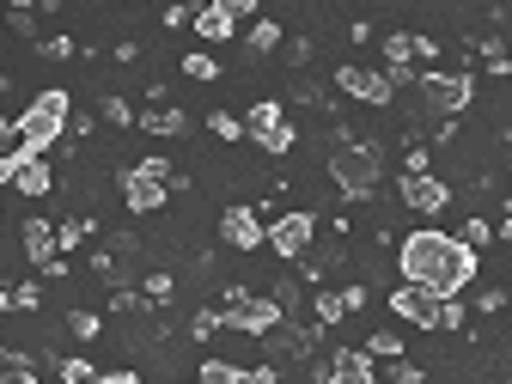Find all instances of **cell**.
I'll return each instance as SVG.
<instances>
[{"instance_id": "d6a6232c", "label": "cell", "mask_w": 512, "mask_h": 384, "mask_svg": "<svg viewBox=\"0 0 512 384\" xmlns=\"http://www.w3.org/2000/svg\"><path fill=\"white\" fill-rule=\"evenodd\" d=\"M439 330H464V305L458 299H439Z\"/></svg>"}, {"instance_id": "52a82bcc", "label": "cell", "mask_w": 512, "mask_h": 384, "mask_svg": "<svg viewBox=\"0 0 512 384\" xmlns=\"http://www.w3.org/2000/svg\"><path fill=\"white\" fill-rule=\"evenodd\" d=\"M244 135L263 147V153H293V122H287V110H281L275 98H256V104H250Z\"/></svg>"}, {"instance_id": "ba28073f", "label": "cell", "mask_w": 512, "mask_h": 384, "mask_svg": "<svg viewBox=\"0 0 512 384\" xmlns=\"http://www.w3.org/2000/svg\"><path fill=\"white\" fill-rule=\"evenodd\" d=\"M336 92H348V98H360V104H391L397 98V80L391 74H372V68H336Z\"/></svg>"}, {"instance_id": "e0dca14e", "label": "cell", "mask_w": 512, "mask_h": 384, "mask_svg": "<svg viewBox=\"0 0 512 384\" xmlns=\"http://www.w3.org/2000/svg\"><path fill=\"white\" fill-rule=\"evenodd\" d=\"M141 128H147V135H183V110H171V104H147L141 110Z\"/></svg>"}, {"instance_id": "8992f818", "label": "cell", "mask_w": 512, "mask_h": 384, "mask_svg": "<svg viewBox=\"0 0 512 384\" xmlns=\"http://www.w3.org/2000/svg\"><path fill=\"white\" fill-rule=\"evenodd\" d=\"M165 196H171V165L165 159H147L135 171H122V202H128V214H153V208H165Z\"/></svg>"}, {"instance_id": "6da1fadb", "label": "cell", "mask_w": 512, "mask_h": 384, "mask_svg": "<svg viewBox=\"0 0 512 384\" xmlns=\"http://www.w3.org/2000/svg\"><path fill=\"white\" fill-rule=\"evenodd\" d=\"M397 263H403V281L427 287L433 299H458L470 281H476V250L458 244L452 232H409L403 250H397Z\"/></svg>"}, {"instance_id": "7a4b0ae2", "label": "cell", "mask_w": 512, "mask_h": 384, "mask_svg": "<svg viewBox=\"0 0 512 384\" xmlns=\"http://www.w3.org/2000/svg\"><path fill=\"white\" fill-rule=\"evenodd\" d=\"M68 122H74L68 92L49 86V92H37V98L25 104V116H19V141H25L31 153H43V147H55L61 135H68Z\"/></svg>"}, {"instance_id": "7bdbcfd3", "label": "cell", "mask_w": 512, "mask_h": 384, "mask_svg": "<svg viewBox=\"0 0 512 384\" xmlns=\"http://www.w3.org/2000/svg\"><path fill=\"white\" fill-rule=\"evenodd\" d=\"M7 86H13V80H7V74H0V92H7Z\"/></svg>"}, {"instance_id": "484cf974", "label": "cell", "mask_w": 512, "mask_h": 384, "mask_svg": "<svg viewBox=\"0 0 512 384\" xmlns=\"http://www.w3.org/2000/svg\"><path fill=\"white\" fill-rule=\"evenodd\" d=\"M342 317H348L342 293H317V324H342Z\"/></svg>"}, {"instance_id": "4dcf8cb0", "label": "cell", "mask_w": 512, "mask_h": 384, "mask_svg": "<svg viewBox=\"0 0 512 384\" xmlns=\"http://www.w3.org/2000/svg\"><path fill=\"white\" fill-rule=\"evenodd\" d=\"M98 110H104V122H116V128H128V122H135V110H128V98H104Z\"/></svg>"}, {"instance_id": "ffe728a7", "label": "cell", "mask_w": 512, "mask_h": 384, "mask_svg": "<svg viewBox=\"0 0 512 384\" xmlns=\"http://www.w3.org/2000/svg\"><path fill=\"white\" fill-rule=\"evenodd\" d=\"M275 49H281V25L256 19V25H250V55H275Z\"/></svg>"}, {"instance_id": "cb8c5ba5", "label": "cell", "mask_w": 512, "mask_h": 384, "mask_svg": "<svg viewBox=\"0 0 512 384\" xmlns=\"http://www.w3.org/2000/svg\"><path fill=\"white\" fill-rule=\"evenodd\" d=\"M183 74H189V80H214V74H220V61L202 55V49H189V55H183Z\"/></svg>"}, {"instance_id": "d4e9b609", "label": "cell", "mask_w": 512, "mask_h": 384, "mask_svg": "<svg viewBox=\"0 0 512 384\" xmlns=\"http://www.w3.org/2000/svg\"><path fill=\"white\" fill-rule=\"evenodd\" d=\"M208 128H214L220 141H244V122H238L232 110H214V116H208Z\"/></svg>"}, {"instance_id": "f1b7e54d", "label": "cell", "mask_w": 512, "mask_h": 384, "mask_svg": "<svg viewBox=\"0 0 512 384\" xmlns=\"http://www.w3.org/2000/svg\"><path fill=\"white\" fill-rule=\"evenodd\" d=\"M220 324H226L220 311H196V317H189V336H196V342H208V336H214Z\"/></svg>"}, {"instance_id": "836d02e7", "label": "cell", "mask_w": 512, "mask_h": 384, "mask_svg": "<svg viewBox=\"0 0 512 384\" xmlns=\"http://www.w3.org/2000/svg\"><path fill=\"white\" fill-rule=\"evenodd\" d=\"M391 384H421V366L415 360H391Z\"/></svg>"}, {"instance_id": "1f68e13d", "label": "cell", "mask_w": 512, "mask_h": 384, "mask_svg": "<svg viewBox=\"0 0 512 384\" xmlns=\"http://www.w3.org/2000/svg\"><path fill=\"white\" fill-rule=\"evenodd\" d=\"M13 305H19V311H37V305H43V287H37V281H19V287H13Z\"/></svg>"}, {"instance_id": "8d00e7d4", "label": "cell", "mask_w": 512, "mask_h": 384, "mask_svg": "<svg viewBox=\"0 0 512 384\" xmlns=\"http://www.w3.org/2000/svg\"><path fill=\"white\" fill-rule=\"evenodd\" d=\"M135 305H141V293H128V287L110 293V311H135Z\"/></svg>"}, {"instance_id": "b9f144b4", "label": "cell", "mask_w": 512, "mask_h": 384, "mask_svg": "<svg viewBox=\"0 0 512 384\" xmlns=\"http://www.w3.org/2000/svg\"><path fill=\"white\" fill-rule=\"evenodd\" d=\"M7 305H13V287H0V311H7Z\"/></svg>"}, {"instance_id": "74e56055", "label": "cell", "mask_w": 512, "mask_h": 384, "mask_svg": "<svg viewBox=\"0 0 512 384\" xmlns=\"http://www.w3.org/2000/svg\"><path fill=\"white\" fill-rule=\"evenodd\" d=\"M287 61H293V68H305V61H311V43H305V37H293V43H287Z\"/></svg>"}, {"instance_id": "4316f807", "label": "cell", "mask_w": 512, "mask_h": 384, "mask_svg": "<svg viewBox=\"0 0 512 384\" xmlns=\"http://www.w3.org/2000/svg\"><path fill=\"white\" fill-rule=\"evenodd\" d=\"M68 330H74L80 342H92V336H98L104 324H98V311H68Z\"/></svg>"}, {"instance_id": "8fae6325", "label": "cell", "mask_w": 512, "mask_h": 384, "mask_svg": "<svg viewBox=\"0 0 512 384\" xmlns=\"http://www.w3.org/2000/svg\"><path fill=\"white\" fill-rule=\"evenodd\" d=\"M403 202H409L415 214H439L445 202H452V189H445L433 171H421V177H409V171H403Z\"/></svg>"}, {"instance_id": "3957f363", "label": "cell", "mask_w": 512, "mask_h": 384, "mask_svg": "<svg viewBox=\"0 0 512 384\" xmlns=\"http://www.w3.org/2000/svg\"><path fill=\"white\" fill-rule=\"evenodd\" d=\"M330 177H336V189H342L348 202H366L372 189H378V177H384V165H378L372 147H360V141L348 135L342 147H330Z\"/></svg>"}, {"instance_id": "4fadbf2b", "label": "cell", "mask_w": 512, "mask_h": 384, "mask_svg": "<svg viewBox=\"0 0 512 384\" xmlns=\"http://www.w3.org/2000/svg\"><path fill=\"white\" fill-rule=\"evenodd\" d=\"M324 378H330V384H378V372H372V354H366V348H342V354L324 366Z\"/></svg>"}, {"instance_id": "5bb4252c", "label": "cell", "mask_w": 512, "mask_h": 384, "mask_svg": "<svg viewBox=\"0 0 512 384\" xmlns=\"http://www.w3.org/2000/svg\"><path fill=\"white\" fill-rule=\"evenodd\" d=\"M13 183L25 189V196H49V189H55V171L43 165V153H25V159L13 165Z\"/></svg>"}, {"instance_id": "603a6c76", "label": "cell", "mask_w": 512, "mask_h": 384, "mask_svg": "<svg viewBox=\"0 0 512 384\" xmlns=\"http://www.w3.org/2000/svg\"><path fill=\"white\" fill-rule=\"evenodd\" d=\"M366 354H372V360H403V342H397V330H378V336H366Z\"/></svg>"}, {"instance_id": "9c48e42d", "label": "cell", "mask_w": 512, "mask_h": 384, "mask_svg": "<svg viewBox=\"0 0 512 384\" xmlns=\"http://www.w3.org/2000/svg\"><path fill=\"white\" fill-rule=\"evenodd\" d=\"M391 311L403 317V324H421V330H439V299H433L427 287H415V281H403V287L391 293Z\"/></svg>"}, {"instance_id": "f35d334b", "label": "cell", "mask_w": 512, "mask_h": 384, "mask_svg": "<svg viewBox=\"0 0 512 384\" xmlns=\"http://www.w3.org/2000/svg\"><path fill=\"white\" fill-rule=\"evenodd\" d=\"M244 378H250V384H281V378H275V366H250Z\"/></svg>"}, {"instance_id": "7c38bea8", "label": "cell", "mask_w": 512, "mask_h": 384, "mask_svg": "<svg viewBox=\"0 0 512 384\" xmlns=\"http://www.w3.org/2000/svg\"><path fill=\"white\" fill-rule=\"evenodd\" d=\"M220 238H226L232 250H256V244H269V232H263V220H256V208H226Z\"/></svg>"}, {"instance_id": "ab89813d", "label": "cell", "mask_w": 512, "mask_h": 384, "mask_svg": "<svg viewBox=\"0 0 512 384\" xmlns=\"http://www.w3.org/2000/svg\"><path fill=\"white\" fill-rule=\"evenodd\" d=\"M98 384H141V372H98Z\"/></svg>"}, {"instance_id": "44dd1931", "label": "cell", "mask_w": 512, "mask_h": 384, "mask_svg": "<svg viewBox=\"0 0 512 384\" xmlns=\"http://www.w3.org/2000/svg\"><path fill=\"white\" fill-rule=\"evenodd\" d=\"M86 238H92V220H86V214H80V220H61V226H55V244H61V250H80Z\"/></svg>"}, {"instance_id": "7402d4cb", "label": "cell", "mask_w": 512, "mask_h": 384, "mask_svg": "<svg viewBox=\"0 0 512 384\" xmlns=\"http://www.w3.org/2000/svg\"><path fill=\"white\" fill-rule=\"evenodd\" d=\"M171 293H177V281H171V275H165V269H159V275H147V281H141V299H147V305H171Z\"/></svg>"}, {"instance_id": "d6986e66", "label": "cell", "mask_w": 512, "mask_h": 384, "mask_svg": "<svg viewBox=\"0 0 512 384\" xmlns=\"http://www.w3.org/2000/svg\"><path fill=\"white\" fill-rule=\"evenodd\" d=\"M196 384H250V378H244V366H232V360H208V366L196 372Z\"/></svg>"}, {"instance_id": "30bf717a", "label": "cell", "mask_w": 512, "mask_h": 384, "mask_svg": "<svg viewBox=\"0 0 512 384\" xmlns=\"http://www.w3.org/2000/svg\"><path fill=\"white\" fill-rule=\"evenodd\" d=\"M311 232H317V220H311V214H281V220L269 226V244H275V256L299 263V256H305V244H311Z\"/></svg>"}, {"instance_id": "ee69618b", "label": "cell", "mask_w": 512, "mask_h": 384, "mask_svg": "<svg viewBox=\"0 0 512 384\" xmlns=\"http://www.w3.org/2000/svg\"><path fill=\"white\" fill-rule=\"evenodd\" d=\"M0 183H7V165H0Z\"/></svg>"}, {"instance_id": "277c9868", "label": "cell", "mask_w": 512, "mask_h": 384, "mask_svg": "<svg viewBox=\"0 0 512 384\" xmlns=\"http://www.w3.org/2000/svg\"><path fill=\"white\" fill-rule=\"evenodd\" d=\"M220 317L232 330H244V336H269L275 324H281V299H263V293H244V287H226V305H220Z\"/></svg>"}, {"instance_id": "d590c367", "label": "cell", "mask_w": 512, "mask_h": 384, "mask_svg": "<svg viewBox=\"0 0 512 384\" xmlns=\"http://www.w3.org/2000/svg\"><path fill=\"white\" fill-rule=\"evenodd\" d=\"M43 55H49V61H68V55H74V37H49Z\"/></svg>"}, {"instance_id": "83f0119b", "label": "cell", "mask_w": 512, "mask_h": 384, "mask_svg": "<svg viewBox=\"0 0 512 384\" xmlns=\"http://www.w3.org/2000/svg\"><path fill=\"white\" fill-rule=\"evenodd\" d=\"M61 384H98L92 360H61Z\"/></svg>"}, {"instance_id": "5b68a950", "label": "cell", "mask_w": 512, "mask_h": 384, "mask_svg": "<svg viewBox=\"0 0 512 384\" xmlns=\"http://www.w3.org/2000/svg\"><path fill=\"white\" fill-rule=\"evenodd\" d=\"M415 92H421V110L427 116H464L470 110V98H476V86H470V74H415Z\"/></svg>"}, {"instance_id": "e575fe53", "label": "cell", "mask_w": 512, "mask_h": 384, "mask_svg": "<svg viewBox=\"0 0 512 384\" xmlns=\"http://www.w3.org/2000/svg\"><path fill=\"white\" fill-rule=\"evenodd\" d=\"M208 7H220V13H232V19H250L256 0H208Z\"/></svg>"}, {"instance_id": "60d3db41", "label": "cell", "mask_w": 512, "mask_h": 384, "mask_svg": "<svg viewBox=\"0 0 512 384\" xmlns=\"http://www.w3.org/2000/svg\"><path fill=\"white\" fill-rule=\"evenodd\" d=\"M500 238H506V244H512V214H506V220H500Z\"/></svg>"}, {"instance_id": "2e32d148", "label": "cell", "mask_w": 512, "mask_h": 384, "mask_svg": "<svg viewBox=\"0 0 512 384\" xmlns=\"http://www.w3.org/2000/svg\"><path fill=\"white\" fill-rule=\"evenodd\" d=\"M189 25H196V37H208V43H226V37L238 31V19H232V13H220V7H202Z\"/></svg>"}, {"instance_id": "ac0fdd59", "label": "cell", "mask_w": 512, "mask_h": 384, "mask_svg": "<svg viewBox=\"0 0 512 384\" xmlns=\"http://www.w3.org/2000/svg\"><path fill=\"white\" fill-rule=\"evenodd\" d=\"M31 147L19 141V122H0V165H7V183H13V165L25 159Z\"/></svg>"}, {"instance_id": "f546056e", "label": "cell", "mask_w": 512, "mask_h": 384, "mask_svg": "<svg viewBox=\"0 0 512 384\" xmlns=\"http://www.w3.org/2000/svg\"><path fill=\"white\" fill-rule=\"evenodd\" d=\"M488 238H494V226H488V220H464V232H458V244H470V250H482Z\"/></svg>"}, {"instance_id": "9a60e30c", "label": "cell", "mask_w": 512, "mask_h": 384, "mask_svg": "<svg viewBox=\"0 0 512 384\" xmlns=\"http://www.w3.org/2000/svg\"><path fill=\"white\" fill-rule=\"evenodd\" d=\"M25 256H31L37 269L49 263V256H61V244H55V226H49V220H25Z\"/></svg>"}]
</instances>
